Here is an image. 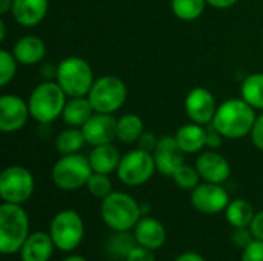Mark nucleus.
Masks as SVG:
<instances>
[{
    "label": "nucleus",
    "instance_id": "f257e3e1",
    "mask_svg": "<svg viewBox=\"0 0 263 261\" xmlns=\"http://www.w3.org/2000/svg\"><path fill=\"white\" fill-rule=\"evenodd\" d=\"M256 118L254 108L243 98H230L217 108L211 125L225 138H242L251 134Z\"/></svg>",
    "mask_w": 263,
    "mask_h": 261
},
{
    "label": "nucleus",
    "instance_id": "f03ea898",
    "mask_svg": "<svg viewBox=\"0 0 263 261\" xmlns=\"http://www.w3.org/2000/svg\"><path fill=\"white\" fill-rule=\"evenodd\" d=\"M29 237L28 214L20 205L3 203L0 206V249L5 255L20 252Z\"/></svg>",
    "mask_w": 263,
    "mask_h": 261
},
{
    "label": "nucleus",
    "instance_id": "7ed1b4c3",
    "mask_svg": "<svg viewBox=\"0 0 263 261\" xmlns=\"http://www.w3.org/2000/svg\"><path fill=\"white\" fill-rule=\"evenodd\" d=\"M100 214L105 225L114 232H125L136 228L142 218L140 205L125 192H111L103 198Z\"/></svg>",
    "mask_w": 263,
    "mask_h": 261
},
{
    "label": "nucleus",
    "instance_id": "20e7f679",
    "mask_svg": "<svg viewBox=\"0 0 263 261\" xmlns=\"http://www.w3.org/2000/svg\"><path fill=\"white\" fill-rule=\"evenodd\" d=\"M66 105V94L59 83L45 82L34 88L29 95L28 108L29 114L39 123H51L63 114Z\"/></svg>",
    "mask_w": 263,
    "mask_h": 261
},
{
    "label": "nucleus",
    "instance_id": "39448f33",
    "mask_svg": "<svg viewBox=\"0 0 263 261\" xmlns=\"http://www.w3.org/2000/svg\"><path fill=\"white\" fill-rule=\"evenodd\" d=\"M57 83L68 97H85L94 85L89 63L80 57H68L57 65Z\"/></svg>",
    "mask_w": 263,
    "mask_h": 261
},
{
    "label": "nucleus",
    "instance_id": "423d86ee",
    "mask_svg": "<svg viewBox=\"0 0 263 261\" xmlns=\"http://www.w3.org/2000/svg\"><path fill=\"white\" fill-rule=\"evenodd\" d=\"M89 158L82 154H68L60 157L52 168V182L63 191H74L85 186L92 175Z\"/></svg>",
    "mask_w": 263,
    "mask_h": 261
},
{
    "label": "nucleus",
    "instance_id": "0eeeda50",
    "mask_svg": "<svg viewBox=\"0 0 263 261\" xmlns=\"http://www.w3.org/2000/svg\"><path fill=\"white\" fill-rule=\"evenodd\" d=\"M49 235L57 249L65 252L74 251L85 235V225L79 212L66 209L55 214L49 226Z\"/></svg>",
    "mask_w": 263,
    "mask_h": 261
},
{
    "label": "nucleus",
    "instance_id": "6e6552de",
    "mask_svg": "<svg viewBox=\"0 0 263 261\" xmlns=\"http://www.w3.org/2000/svg\"><path fill=\"white\" fill-rule=\"evenodd\" d=\"M88 98L96 112H116L126 100V85L117 75H103L94 82Z\"/></svg>",
    "mask_w": 263,
    "mask_h": 261
},
{
    "label": "nucleus",
    "instance_id": "1a4fd4ad",
    "mask_svg": "<svg viewBox=\"0 0 263 261\" xmlns=\"http://www.w3.org/2000/svg\"><path fill=\"white\" fill-rule=\"evenodd\" d=\"M154 155L143 149L125 154L117 168V177L128 186H140L146 183L156 171Z\"/></svg>",
    "mask_w": 263,
    "mask_h": 261
},
{
    "label": "nucleus",
    "instance_id": "9d476101",
    "mask_svg": "<svg viewBox=\"0 0 263 261\" xmlns=\"http://www.w3.org/2000/svg\"><path fill=\"white\" fill-rule=\"evenodd\" d=\"M34 192V177L23 166H9L0 175V197L6 203L22 205Z\"/></svg>",
    "mask_w": 263,
    "mask_h": 261
},
{
    "label": "nucleus",
    "instance_id": "9b49d317",
    "mask_svg": "<svg viewBox=\"0 0 263 261\" xmlns=\"http://www.w3.org/2000/svg\"><path fill=\"white\" fill-rule=\"evenodd\" d=\"M191 203L203 214H219L228 208L230 195L220 185L206 182L193 189Z\"/></svg>",
    "mask_w": 263,
    "mask_h": 261
},
{
    "label": "nucleus",
    "instance_id": "f8f14e48",
    "mask_svg": "<svg viewBox=\"0 0 263 261\" xmlns=\"http://www.w3.org/2000/svg\"><path fill=\"white\" fill-rule=\"evenodd\" d=\"M29 115L28 103L23 98L12 94L0 97V131L15 132L22 129Z\"/></svg>",
    "mask_w": 263,
    "mask_h": 261
},
{
    "label": "nucleus",
    "instance_id": "ddd939ff",
    "mask_svg": "<svg viewBox=\"0 0 263 261\" xmlns=\"http://www.w3.org/2000/svg\"><path fill=\"white\" fill-rule=\"evenodd\" d=\"M185 109L188 117L197 125H208L213 122L217 106L214 95L205 88H194L188 92L185 100Z\"/></svg>",
    "mask_w": 263,
    "mask_h": 261
},
{
    "label": "nucleus",
    "instance_id": "4468645a",
    "mask_svg": "<svg viewBox=\"0 0 263 261\" xmlns=\"http://www.w3.org/2000/svg\"><path fill=\"white\" fill-rule=\"evenodd\" d=\"M85 140L91 146L108 145L117 138V120L111 114L94 112V115L82 126Z\"/></svg>",
    "mask_w": 263,
    "mask_h": 261
},
{
    "label": "nucleus",
    "instance_id": "2eb2a0df",
    "mask_svg": "<svg viewBox=\"0 0 263 261\" xmlns=\"http://www.w3.org/2000/svg\"><path fill=\"white\" fill-rule=\"evenodd\" d=\"M153 155L157 171L168 177H173V174L183 165V152L179 148L176 137L171 135H165L159 140Z\"/></svg>",
    "mask_w": 263,
    "mask_h": 261
},
{
    "label": "nucleus",
    "instance_id": "dca6fc26",
    "mask_svg": "<svg viewBox=\"0 0 263 261\" xmlns=\"http://www.w3.org/2000/svg\"><path fill=\"white\" fill-rule=\"evenodd\" d=\"M196 168L200 174V177L208 183H217L222 185L228 180L231 174L230 163L227 158L216 151H206L199 155L196 162Z\"/></svg>",
    "mask_w": 263,
    "mask_h": 261
},
{
    "label": "nucleus",
    "instance_id": "f3484780",
    "mask_svg": "<svg viewBox=\"0 0 263 261\" xmlns=\"http://www.w3.org/2000/svg\"><path fill=\"white\" fill-rule=\"evenodd\" d=\"M134 235L137 238V245L145 246L151 251L162 248L166 242V232L163 225L159 220L146 215L137 222L134 228Z\"/></svg>",
    "mask_w": 263,
    "mask_h": 261
},
{
    "label": "nucleus",
    "instance_id": "a211bd4d",
    "mask_svg": "<svg viewBox=\"0 0 263 261\" xmlns=\"http://www.w3.org/2000/svg\"><path fill=\"white\" fill-rule=\"evenodd\" d=\"M48 0H14L12 15L22 26L39 25L48 12Z\"/></svg>",
    "mask_w": 263,
    "mask_h": 261
},
{
    "label": "nucleus",
    "instance_id": "6ab92c4d",
    "mask_svg": "<svg viewBox=\"0 0 263 261\" xmlns=\"http://www.w3.org/2000/svg\"><path fill=\"white\" fill-rule=\"evenodd\" d=\"M54 242L46 232H34L31 234L25 245L20 249L22 261H48L52 255Z\"/></svg>",
    "mask_w": 263,
    "mask_h": 261
},
{
    "label": "nucleus",
    "instance_id": "aec40b11",
    "mask_svg": "<svg viewBox=\"0 0 263 261\" xmlns=\"http://www.w3.org/2000/svg\"><path fill=\"white\" fill-rule=\"evenodd\" d=\"M12 54L15 57V60L22 65H35L39 63L45 54H46V46L43 43V40L37 35H26L22 37L20 40L15 42Z\"/></svg>",
    "mask_w": 263,
    "mask_h": 261
},
{
    "label": "nucleus",
    "instance_id": "412c9836",
    "mask_svg": "<svg viewBox=\"0 0 263 261\" xmlns=\"http://www.w3.org/2000/svg\"><path fill=\"white\" fill-rule=\"evenodd\" d=\"M89 163L94 172L100 174H111L112 171H117L119 163L122 160V155L116 146L111 143L94 146V149L89 154Z\"/></svg>",
    "mask_w": 263,
    "mask_h": 261
},
{
    "label": "nucleus",
    "instance_id": "4be33fe9",
    "mask_svg": "<svg viewBox=\"0 0 263 261\" xmlns=\"http://www.w3.org/2000/svg\"><path fill=\"white\" fill-rule=\"evenodd\" d=\"M174 137L183 154H196L206 146V129L194 122L182 126Z\"/></svg>",
    "mask_w": 263,
    "mask_h": 261
},
{
    "label": "nucleus",
    "instance_id": "5701e85b",
    "mask_svg": "<svg viewBox=\"0 0 263 261\" xmlns=\"http://www.w3.org/2000/svg\"><path fill=\"white\" fill-rule=\"evenodd\" d=\"M94 112L96 111L88 97H71V100L65 105L62 117L66 125L72 128H82L94 115Z\"/></svg>",
    "mask_w": 263,
    "mask_h": 261
},
{
    "label": "nucleus",
    "instance_id": "b1692460",
    "mask_svg": "<svg viewBox=\"0 0 263 261\" xmlns=\"http://www.w3.org/2000/svg\"><path fill=\"white\" fill-rule=\"evenodd\" d=\"M143 132V122L136 114H126L117 120V140L122 143H136Z\"/></svg>",
    "mask_w": 263,
    "mask_h": 261
},
{
    "label": "nucleus",
    "instance_id": "393cba45",
    "mask_svg": "<svg viewBox=\"0 0 263 261\" xmlns=\"http://www.w3.org/2000/svg\"><path fill=\"white\" fill-rule=\"evenodd\" d=\"M227 211V220L233 228H250L253 218H254V209L253 206L245 200H234L230 202Z\"/></svg>",
    "mask_w": 263,
    "mask_h": 261
},
{
    "label": "nucleus",
    "instance_id": "a878e982",
    "mask_svg": "<svg viewBox=\"0 0 263 261\" xmlns=\"http://www.w3.org/2000/svg\"><path fill=\"white\" fill-rule=\"evenodd\" d=\"M86 143L85 135L82 132V128H69L62 131L57 138H55V148L62 155H68V154H77L83 145Z\"/></svg>",
    "mask_w": 263,
    "mask_h": 261
},
{
    "label": "nucleus",
    "instance_id": "bb28decb",
    "mask_svg": "<svg viewBox=\"0 0 263 261\" xmlns=\"http://www.w3.org/2000/svg\"><path fill=\"white\" fill-rule=\"evenodd\" d=\"M242 98L254 109H263V74H251L242 83Z\"/></svg>",
    "mask_w": 263,
    "mask_h": 261
},
{
    "label": "nucleus",
    "instance_id": "cd10ccee",
    "mask_svg": "<svg viewBox=\"0 0 263 261\" xmlns=\"http://www.w3.org/2000/svg\"><path fill=\"white\" fill-rule=\"evenodd\" d=\"M205 6H206V0H171L173 12L176 14L177 18L185 22L199 18L205 11Z\"/></svg>",
    "mask_w": 263,
    "mask_h": 261
},
{
    "label": "nucleus",
    "instance_id": "c85d7f7f",
    "mask_svg": "<svg viewBox=\"0 0 263 261\" xmlns=\"http://www.w3.org/2000/svg\"><path fill=\"white\" fill-rule=\"evenodd\" d=\"M137 238L136 235L128 234V231L125 232H117L108 243V251L109 255L116 257V258H125L129 255V252L136 248Z\"/></svg>",
    "mask_w": 263,
    "mask_h": 261
},
{
    "label": "nucleus",
    "instance_id": "c756f323",
    "mask_svg": "<svg viewBox=\"0 0 263 261\" xmlns=\"http://www.w3.org/2000/svg\"><path fill=\"white\" fill-rule=\"evenodd\" d=\"M86 188L91 192V195L97 198H105L112 192L111 178L108 177V174H100V172H92V175L86 183Z\"/></svg>",
    "mask_w": 263,
    "mask_h": 261
},
{
    "label": "nucleus",
    "instance_id": "7c9ffc66",
    "mask_svg": "<svg viewBox=\"0 0 263 261\" xmlns=\"http://www.w3.org/2000/svg\"><path fill=\"white\" fill-rule=\"evenodd\" d=\"M173 178L176 182V185L182 189H194L197 185H199V178H200V174L197 171V168H193V166H188V165H182L174 174H173Z\"/></svg>",
    "mask_w": 263,
    "mask_h": 261
},
{
    "label": "nucleus",
    "instance_id": "2f4dec72",
    "mask_svg": "<svg viewBox=\"0 0 263 261\" xmlns=\"http://www.w3.org/2000/svg\"><path fill=\"white\" fill-rule=\"evenodd\" d=\"M15 57L6 49L0 51V86H6L15 75Z\"/></svg>",
    "mask_w": 263,
    "mask_h": 261
},
{
    "label": "nucleus",
    "instance_id": "473e14b6",
    "mask_svg": "<svg viewBox=\"0 0 263 261\" xmlns=\"http://www.w3.org/2000/svg\"><path fill=\"white\" fill-rule=\"evenodd\" d=\"M242 261H263V242L254 240L250 246L243 249Z\"/></svg>",
    "mask_w": 263,
    "mask_h": 261
},
{
    "label": "nucleus",
    "instance_id": "72a5a7b5",
    "mask_svg": "<svg viewBox=\"0 0 263 261\" xmlns=\"http://www.w3.org/2000/svg\"><path fill=\"white\" fill-rule=\"evenodd\" d=\"M231 238H233V243L236 246L242 248V249H245L247 246H250L256 240L254 235H253V232H251V229H248V228H237L233 232V237Z\"/></svg>",
    "mask_w": 263,
    "mask_h": 261
},
{
    "label": "nucleus",
    "instance_id": "f704fd0d",
    "mask_svg": "<svg viewBox=\"0 0 263 261\" xmlns=\"http://www.w3.org/2000/svg\"><path fill=\"white\" fill-rule=\"evenodd\" d=\"M126 261H156V257L151 249L139 245L129 252V255L126 257Z\"/></svg>",
    "mask_w": 263,
    "mask_h": 261
},
{
    "label": "nucleus",
    "instance_id": "c9c22d12",
    "mask_svg": "<svg viewBox=\"0 0 263 261\" xmlns=\"http://www.w3.org/2000/svg\"><path fill=\"white\" fill-rule=\"evenodd\" d=\"M251 140L257 149L263 151V114H260L254 122V126L251 129Z\"/></svg>",
    "mask_w": 263,
    "mask_h": 261
},
{
    "label": "nucleus",
    "instance_id": "e433bc0d",
    "mask_svg": "<svg viewBox=\"0 0 263 261\" xmlns=\"http://www.w3.org/2000/svg\"><path fill=\"white\" fill-rule=\"evenodd\" d=\"M137 143H139V149H143L146 152H154L159 140L154 132H143Z\"/></svg>",
    "mask_w": 263,
    "mask_h": 261
},
{
    "label": "nucleus",
    "instance_id": "4c0bfd02",
    "mask_svg": "<svg viewBox=\"0 0 263 261\" xmlns=\"http://www.w3.org/2000/svg\"><path fill=\"white\" fill-rule=\"evenodd\" d=\"M222 134L211 125L210 129H206V148L210 149H217L222 145Z\"/></svg>",
    "mask_w": 263,
    "mask_h": 261
},
{
    "label": "nucleus",
    "instance_id": "58836bf2",
    "mask_svg": "<svg viewBox=\"0 0 263 261\" xmlns=\"http://www.w3.org/2000/svg\"><path fill=\"white\" fill-rule=\"evenodd\" d=\"M250 229H251L256 240H262L263 242V211L254 215V218L250 225Z\"/></svg>",
    "mask_w": 263,
    "mask_h": 261
},
{
    "label": "nucleus",
    "instance_id": "ea45409f",
    "mask_svg": "<svg viewBox=\"0 0 263 261\" xmlns=\"http://www.w3.org/2000/svg\"><path fill=\"white\" fill-rule=\"evenodd\" d=\"M206 3L217 9H227V8H231L233 5H236L237 0H206Z\"/></svg>",
    "mask_w": 263,
    "mask_h": 261
},
{
    "label": "nucleus",
    "instance_id": "a19ab883",
    "mask_svg": "<svg viewBox=\"0 0 263 261\" xmlns=\"http://www.w3.org/2000/svg\"><path fill=\"white\" fill-rule=\"evenodd\" d=\"M176 261H206V260H205L200 254H197V252H185V254L179 255Z\"/></svg>",
    "mask_w": 263,
    "mask_h": 261
},
{
    "label": "nucleus",
    "instance_id": "79ce46f5",
    "mask_svg": "<svg viewBox=\"0 0 263 261\" xmlns=\"http://www.w3.org/2000/svg\"><path fill=\"white\" fill-rule=\"evenodd\" d=\"M12 2L14 0H0V12L6 14L8 11L12 9Z\"/></svg>",
    "mask_w": 263,
    "mask_h": 261
},
{
    "label": "nucleus",
    "instance_id": "37998d69",
    "mask_svg": "<svg viewBox=\"0 0 263 261\" xmlns=\"http://www.w3.org/2000/svg\"><path fill=\"white\" fill-rule=\"evenodd\" d=\"M5 34H6V29H5V23L0 22V40L3 42L5 40Z\"/></svg>",
    "mask_w": 263,
    "mask_h": 261
},
{
    "label": "nucleus",
    "instance_id": "c03bdc74",
    "mask_svg": "<svg viewBox=\"0 0 263 261\" xmlns=\"http://www.w3.org/2000/svg\"><path fill=\"white\" fill-rule=\"evenodd\" d=\"M63 261H88V260H86V258H83V257H79V255H72V257L65 258Z\"/></svg>",
    "mask_w": 263,
    "mask_h": 261
}]
</instances>
